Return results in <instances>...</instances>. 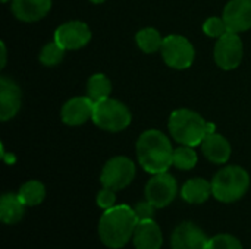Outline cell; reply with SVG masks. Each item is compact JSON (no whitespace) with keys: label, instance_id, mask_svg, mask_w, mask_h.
<instances>
[{"label":"cell","instance_id":"cell-1","mask_svg":"<svg viewBox=\"0 0 251 249\" xmlns=\"http://www.w3.org/2000/svg\"><path fill=\"white\" fill-rule=\"evenodd\" d=\"M138 217L129 205H115L104 210L99 222V236L100 241L112 249L125 247L134 236L135 227L138 225Z\"/></svg>","mask_w":251,"mask_h":249},{"label":"cell","instance_id":"cell-2","mask_svg":"<svg viewBox=\"0 0 251 249\" xmlns=\"http://www.w3.org/2000/svg\"><path fill=\"white\" fill-rule=\"evenodd\" d=\"M137 157L147 173L157 175L168 172L174 164V148L162 131L149 129L137 141Z\"/></svg>","mask_w":251,"mask_h":249},{"label":"cell","instance_id":"cell-3","mask_svg":"<svg viewBox=\"0 0 251 249\" xmlns=\"http://www.w3.org/2000/svg\"><path fill=\"white\" fill-rule=\"evenodd\" d=\"M169 132L181 145L197 147L209 135V123L196 112L188 109L175 110L169 117Z\"/></svg>","mask_w":251,"mask_h":249},{"label":"cell","instance_id":"cell-4","mask_svg":"<svg viewBox=\"0 0 251 249\" xmlns=\"http://www.w3.org/2000/svg\"><path fill=\"white\" fill-rule=\"evenodd\" d=\"M250 186L247 170L240 166H226L219 170L212 181V195L225 204L241 200Z\"/></svg>","mask_w":251,"mask_h":249},{"label":"cell","instance_id":"cell-5","mask_svg":"<svg viewBox=\"0 0 251 249\" xmlns=\"http://www.w3.org/2000/svg\"><path fill=\"white\" fill-rule=\"evenodd\" d=\"M91 120L103 131L121 132L129 126L132 116L129 109L124 103L113 98H106L94 103Z\"/></svg>","mask_w":251,"mask_h":249},{"label":"cell","instance_id":"cell-6","mask_svg":"<svg viewBox=\"0 0 251 249\" xmlns=\"http://www.w3.org/2000/svg\"><path fill=\"white\" fill-rule=\"evenodd\" d=\"M135 178V164L131 158L118 156L110 158L100 175V182L104 188L121 191L126 188Z\"/></svg>","mask_w":251,"mask_h":249},{"label":"cell","instance_id":"cell-7","mask_svg":"<svg viewBox=\"0 0 251 249\" xmlns=\"http://www.w3.org/2000/svg\"><path fill=\"white\" fill-rule=\"evenodd\" d=\"M162 57L174 69H187L194 62V47L182 35H168L162 44Z\"/></svg>","mask_w":251,"mask_h":249},{"label":"cell","instance_id":"cell-8","mask_svg":"<svg viewBox=\"0 0 251 249\" xmlns=\"http://www.w3.org/2000/svg\"><path fill=\"white\" fill-rule=\"evenodd\" d=\"M178 185L172 175L168 172L153 175V178L146 185V200L150 201L156 208L168 207L176 197Z\"/></svg>","mask_w":251,"mask_h":249},{"label":"cell","instance_id":"cell-9","mask_svg":"<svg viewBox=\"0 0 251 249\" xmlns=\"http://www.w3.org/2000/svg\"><path fill=\"white\" fill-rule=\"evenodd\" d=\"M243 60V41L235 32H226L215 45V62L225 70L235 69Z\"/></svg>","mask_w":251,"mask_h":249},{"label":"cell","instance_id":"cell-10","mask_svg":"<svg viewBox=\"0 0 251 249\" xmlns=\"http://www.w3.org/2000/svg\"><path fill=\"white\" fill-rule=\"evenodd\" d=\"M91 40V31L81 21H69L62 23L54 32V41L65 50H79Z\"/></svg>","mask_w":251,"mask_h":249},{"label":"cell","instance_id":"cell-11","mask_svg":"<svg viewBox=\"0 0 251 249\" xmlns=\"http://www.w3.org/2000/svg\"><path fill=\"white\" fill-rule=\"evenodd\" d=\"M171 247L172 249H207L209 238L193 222H184L172 232Z\"/></svg>","mask_w":251,"mask_h":249},{"label":"cell","instance_id":"cell-12","mask_svg":"<svg viewBox=\"0 0 251 249\" xmlns=\"http://www.w3.org/2000/svg\"><path fill=\"white\" fill-rule=\"evenodd\" d=\"M224 21L229 32H244L251 28V0H231L224 9Z\"/></svg>","mask_w":251,"mask_h":249},{"label":"cell","instance_id":"cell-13","mask_svg":"<svg viewBox=\"0 0 251 249\" xmlns=\"http://www.w3.org/2000/svg\"><path fill=\"white\" fill-rule=\"evenodd\" d=\"M94 110V101L90 97H75L68 100L60 112L63 123L69 126L84 125L87 120H91Z\"/></svg>","mask_w":251,"mask_h":249},{"label":"cell","instance_id":"cell-14","mask_svg":"<svg viewBox=\"0 0 251 249\" xmlns=\"http://www.w3.org/2000/svg\"><path fill=\"white\" fill-rule=\"evenodd\" d=\"M21 88L9 78H0V120L7 122L21 109Z\"/></svg>","mask_w":251,"mask_h":249},{"label":"cell","instance_id":"cell-15","mask_svg":"<svg viewBox=\"0 0 251 249\" xmlns=\"http://www.w3.org/2000/svg\"><path fill=\"white\" fill-rule=\"evenodd\" d=\"M132 241L135 249H160L163 245V235L159 225L153 219L140 220Z\"/></svg>","mask_w":251,"mask_h":249},{"label":"cell","instance_id":"cell-16","mask_svg":"<svg viewBox=\"0 0 251 249\" xmlns=\"http://www.w3.org/2000/svg\"><path fill=\"white\" fill-rule=\"evenodd\" d=\"M51 7V0H12L13 15L24 22H35L44 18Z\"/></svg>","mask_w":251,"mask_h":249},{"label":"cell","instance_id":"cell-17","mask_svg":"<svg viewBox=\"0 0 251 249\" xmlns=\"http://www.w3.org/2000/svg\"><path fill=\"white\" fill-rule=\"evenodd\" d=\"M204 157L215 164H225L231 157V145L226 138L212 132L201 142Z\"/></svg>","mask_w":251,"mask_h":249},{"label":"cell","instance_id":"cell-18","mask_svg":"<svg viewBox=\"0 0 251 249\" xmlns=\"http://www.w3.org/2000/svg\"><path fill=\"white\" fill-rule=\"evenodd\" d=\"M212 195V183L203 178H193L187 181L181 189V197L188 204H203Z\"/></svg>","mask_w":251,"mask_h":249},{"label":"cell","instance_id":"cell-19","mask_svg":"<svg viewBox=\"0 0 251 249\" xmlns=\"http://www.w3.org/2000/svg\"><path fill=\"white\" fill-rule=\"evenodd\" d=\"M25 214V204L18 194H4L0 198V219L6 225L21 222Z\"/></svg>","mask_w":251,"mask_h":249},{"label":"cell","instance_id":"cell-20","mask_svg":"<svg viewBox=\"0 0 251 249\" xmlns=\"http://www.w3.org/2000/svg\"><path fill=\"white\" fill-rule=\"evenodd\" d=\"M110 92H112V82L106 75L96 73L88 79V82H87V95L94 103L109 98Z\"/></svg>","mask_w":251,"mask_h":249},{"label":"cell","instance_id":"cell-21","mask_svg":"<svg viewBox=\"0 0 251 249\" xmlns=\"http://www.w3.org/2000/svg\"><path fill=\"white\" fill-rule=\"evenodd\" d=\"M163 40L160 32L154 28H144L141 31L137 32L135 35V41L137 45L141 48V51L144 53H156L162 48Z\"/></svg>","mask_w":251,"mask_h":249},{"label":"cell","instance_id":"cell-22","mask_svg":"<svg viewBox=\"0 0 251 249\" xmlns=\"http://www.w3.org/2000/svg\"><path fill=\"white\" fill-rule=\"evenodd\" d=\"M18 195L25 205H38L46 197V188L38 181H28L19 188Z\"/></svg>","mask_w":251,"mask_h":249},{"label":"cell","instance_id":"cell-23","mask_svg":"<svg viewBox=\"0 0 251 249\" xmlns=\"http://www.w3.org/2000/svg\"><path fill=\"white\" fill-rule=\"evenodd\" d=\"M197 164V153L193 147L181 145L174 150V166L179 170H191Z\"/></svg>","mask_w":251,"mask_h":249},{"label":"cell","instance_id":"cell-24","mask_svg":"<svg viewBox=\"0 0 251 249\" xmlns=\"http://www.w3.org/2000/svg\"><path fill=\"white\" fill-rule=\"evenodd\" d=\"M65 51L66 50L60 44H57L56 41L49 43L40 51V62L44 66H56V65H59L63 60Z\"/></svg>","mask_w":251,"mask_h":249},{"label":"cell","instance_id":"cell-25","mask_svg":"<svg viewBox=\"0 0 251 249\" xmlns=\"http://www.w3.org/2000/svg\"><path fill=\"white\" fill-rule=\"evenodd\" d=\"M207 249H243L241 242L232 235H216L209 239Z\"/></svg>","mask_w":251,"mask_h":249},{"label":"cell","instance_id":"cell-26","mask_svg":"<svg viewBox=\"0 0 251 249\" xmlns=\"http://www.w3.org/2000/svg\"><path fill=\"white\" fill-rule=\"evenodd\" d=\"M203 31H204V34H206L207 37H212V38H219V37H222L224 34L229 32V31H228V26H226V23H225V21H224V18H216V16L209 18V19L204 22Z\"/></svg>","mask_w":251,"mask_h":249},{"label":"cell","instance_id":"cell-27","mask_svg":"<svg viewBox=\"0 0 251 249\" xmlns=\"http://www.w3.org/2000/svg\"><path fill=\"white\" fill-rule=\"evenodd\" d=\"M116 191L110 189V188H104L97 194V205L103 210H109L112 207H115L116 203Z\"/></svg>","mask_w":251,"mask_h":249},{"label":"cell","instance_id":"cell-28","mask_svg":"<svg viewBox=\"0 0 251 249\" xmlns=\"http://www.w3.org/2000/svg\"><path fill=\"white\" fill-rule=\"evenodd\" d=\"M154 205L150 203V201H143V203H138L135 207H134V211L138 217V220H150L153 219L154 216Z\"/></svg>","mask_w":251,"mask_h":249},{"label":"cell","instance_id":"cell-29","mask_svg":"<svg viewBox=\"0 0 251 249\" xmlns=\"http://www.w3.org/2000/svg\"><path fill=\"white\" fill-rule=\"evenodd\" d=\"M0 51H1V57H0V68L3 69L6 66V59H7V51H6V45L4 43H0Z\"/></svg>","mask_w":251,"mask_h":249},{"label":"cell","instance_id":"cell-30","mask_svg":"<svg viewBox=\"0 0 251 249\" xmlns=\"http://www.w3.org/2000/svg\"><path fill=\"white\" fill-rule=\"evenodd\" d=\"M91 3H94V4H100V3H104L106 0H90Z\"/></svg>","mask_w":251,"mask_h":249},{"label":"cell","instance_id":"cell-31","mask_svg":"<svg viewBox=\"0 0 251 249\" xmlns=\"http://www.w3.org/2000/svg\"><path fill=\"white\" fill-rule=\"evenodd\" d=\"M9 0H1V3H7Z\"/></svg>","mask_w":251,"mask_h":249}]
</instances>
